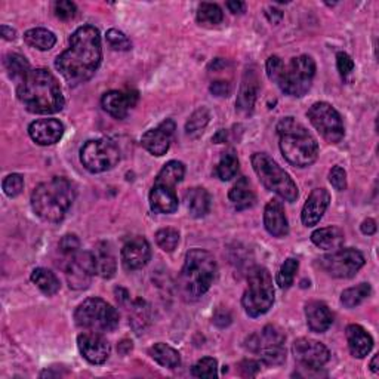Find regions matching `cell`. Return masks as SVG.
I'll return each instance as SVG.
<instances>
[{"mask_svg": "<svg viewBox=\"0 0 379 379\" xmlns=\"http://www.w3.org/2000/svg\"><path fill=\"white\" fill-rule=\"evenodd\" d=\"M102 47L98 29L79 27L70 38L68 49L58 55L55 67L70 85H79L93 77L101 64Z\"/></svg>", "mask_w": 379, "mask_h": 379, "instance_id": "6da1fadb", "label": "cell"}, {"mask_svg": "<svg viewBox=\"0 0 379 379\" xmlns=\"http://www.w3.org/2000/svg\"><path fill=\"white\" fill-rule=\"evenodd\" d=\"M17 97L34 114H55L61 111L65 104L58 80L46 68L31 70L20 82Z\"/></svg>", "mask_w": 379, "mask_h": 379, "instance_id": "7a4b0ae2", "label": "cell"}, {"mask_svg": "<svg viewBox=\"0 0 379 379\" xmlns=\"http://www.w3.org/2000/svg\"><path fill=\"white\" fill-rule=\"evenodd\" d=\"M75 187L65 178H54L34 188L31 208L36 215L47 222H61L73 205Z\"/></svg>", "mask_w": 379, "mask_h": 379, "instance_id": "3957f363", "label": "cell"}, {"mask_svg": "<svg viewBox=\"0 0 379 379\" xmlns=\"http://www.w3.org/2000/svg\"><path fill=\"white\" fill-rule=\"evenodd\" d=\"M283 157L295 168H307L318 157V144L308 130L293 117H284L277 125Z\"/></svg>", "mask_w": 379, "mask_h": 379, "instance_id": "277c9868", "label": "cell"}, {"mask_svg": "<svg viewBox=\"0 0 379 379\" xmlns=\"http://www.w3.org/2000/svg\"><path fill=\"white\" fill-rule=\"evenodd\" d=\"M217 276V261L203 249H192L187 252L181 270L180 284L183 293L188 298L197 300L212 286Z\"/></svg>", "mask_w": 379, "mask_h": 379, "instance_id": "5b68a950", "label": "cell"}, {"mask_svg": "<svg viewBox=\"0 0 379 379\" xmlns=\"http://www.w3.org/2000/svg\"><path fill=\"white\" fill-rule=\"evenodd\" d=\"M274 304V286L270 271L255 267L247 274V289L243 293L242 305L249 317L265 314Z\"/></svg>", "mask_w": 379, "mask_h": 379, "instance_id": "8992f818", "label": "cell"}, {"mask_svg": "<svg viewBox=\"0 0 379 379\" xmlns=\"http://www.w3.org/2000/svg\"><path fill=\"white\" fill-rule=\"evenodd\" d=\"M254 171L259 181L268 190L276 193L283 200L295 201L298 199V187L291 178V175L281 169L277 162L272 160L265 153H255L252 156Z\"/></svg>", "mask_w": 379, "mask_h": 379, "instance_id": "52a82bcc", "label": "cell"}, {"mask_svg": "<svg viewBox=\"0 0 379 379\" xmlns=\"http://www.w3.org/2000/svg\"><path fill=\"white\" fill-rule=\"evenodd\" d=\"M316 76V63L311 56L300 55L292 58L291 63L284 64L281 76L277 82L281 92L289 97L301 98L310 91Z\"/></svg>", "mask_w": 379, "mask_h": 379, "instance_id": "ba28073f", "label": "cell"}, {"mask_svg": "<svg viewBox=\"0 0 379 379\" xmlns=\"http://www.w3.org/2000/svg\"><path fill=\"white\" fill-rule=\"evenodd\" d=\"M79 327L92 332H113L118 326V313L101 298H88L75 311Z\"/></svg>", "mask_w": 379, "mask_h": 379, "instance_id": "9c48e42d", "label": "cell"}, {"mask_svg": "<svg viewBox=\"0 0 379 379\" xmlns=\"http://www.w3.org/2000/svg\"><path fill=\"white\" fill-rule=\"evenodd\" d=\"M284 339L286 337L277 326L268 325L261 330V334H254L247 338L246 348L259 354L265 364L277 366L286 360Z\"/></svg>", "mask_w": 379, "mask_h": 379, "instance_id": "30bf717a", "label": "cell"}, {"mask_svg": "<svg viewBox=\"0 0 379 379\" xmlns=\"http://www.w3.org/2000/svg\"><path fill=\"white\" fill-rule=\"evenodd\" d=\"M80 162L92 173L107 172L121 162V151L110 139H92L82 147Z\"/></svg>", "mask_w": 379, "mask_h": 379, "instance_id": "8fae6325", "label": "cell"}, {"mask_svg": "<svg viewBox=\"0 0 379 379\" xmlns=\"http://www.w3.org/2000/svg\"><path fill=\"white\" fill-rule=\"evenodd\" d=\"M317 132L330 144H338L346 137L341 114L329 102H316L307 113Z\"/></svg>", "mask_w": 379, "mask_h": 379, "instance_id": "7c38bea8", "label": "cell"}, {"mask_svg": "<svg viewBox=\"0 0 379 379\" xmlns=\"http://www.w3.org/2000/svg\"><path fill=\"white\" fill-rule=\"evenodd\" d=\"M320 265L332 277L351 279L364 265V256L355 249H337L320 258Z\"/></svg>", "mask_w": 379, "mask_h": 379, "instance_id": "4fadbf2b", "label": "cell"}, {"mask_svg": "<svg viewBox=\"0 0 379 379\" xmlns=\"http://www.w3.org/2000/svg\"><path fill=\"white\" fill-rule=\"evenodd\" d=\"M68 263L65 265V277L70 289L83 291L86 289L92 276L97 274L95 271V259L92 252H77L68 256Z\"/></svg>", "mask_w": 379, "mask_h": 379, "instance_id": "5bb4252c", "label": "cell"}, {"mask_svg": "<svg viewBox=\"0 0 379 379\" xmlns=\"http://www.w3.org/2000/svg\"><path fill=\"white\" fill-rule=\"evenodd\" d=\"M292 353L295 360L308 369H320L330 359V353L322 342L308 338L296 339L292 346Z\"/></svg>", "mask_w": 379, "mask_h": 379, "instance_id": "9a60e30c", "label": "cell"}, {"mask_svg": "<svg viewBox=\"0 0 379 379\" xmlns=\"http://www.w3.org/2000/svg\"><path fill=\"white\" fill-rule=\"evenodd\" d=\"M77 347L83 359L92 364H102L110 357V343L100 332H83L77 338Z\"/></svg>", "mask_w": 379, "mask_h": 379, "instance_id": "2e32d148", "label": "cell"}, {"mask_svg": "<svg viewBox=\"0 0 379 379\" xmlns=\"http://www.w3.org/2000/svg\"><path fill=\"white\" fill-rule=\"evenodd\" d=\"M173 132H175V123L173 121H171V118H168V121L162 122L157 127L147 130V132L141 138V144L148 153H151L153 156L160 157L163 156V154L168 153Z\"/></svg>", "mask_w": 379, "mask_h": 379, "instance_id": "e0dca14e", "label": "cell"}, {"mask_svg": "<svg viewBox=\"0 0 379 379\" xmlns=\"http://www.w3.org/2000/svg\"><path fill=\"white\" fill-rule=\"evenodd\" d=\"M138 102V92L129 91V92H121V91H110L102 95L101 105L102 109L113 116L114 118L122 121L129 113L130 109H134L135 104Z\"/></svg>", "mask_w": 379, "mask_h": 379, "instance_id": "ac0fdd59", "label": "cell"}, {"mask_svg": "<svg viewBox=\"0 0 379 379\" xmlns=\"http://www.w3.org/2000/svg\"><path fill=\"white\" fill-rule=\"evenodd\" d=\"M30 138L39 146H52L63 138L64 125L56 118H40L29 126Z\"/></svg>", "mask_w": 379, "mask_h": 379, "instance_id": "d6986e66", "label": "cell"}, {"mask_svg": "<svg viewBox=\"0 0 379 379\" xmlns=\"http://www.w3.org/2000/svg\"><path fill=\"white\" fill-rule=\"evenodd\" d=\"M330 205V194L326 188H316L308 196L302 208L301 219L305 227H314V225L323 218L326 209Z\"/></svg>", "mask_w": 379, "mask_h": 379, "instance_id": "ffe728a7", "label": "cell"}, {"mask_svg": "<svg viewBox=\"0 0 379 379\" xmlns=\"http://www.w3.org/2000/svg\"><path fill=\"white\" fill-rule=\"evenodd\" d=\"M151 258L150 243L144 237L137 235L134 239L126 242L122 249V261L127 270H138L148 264Z\"/></svg>", "mask_w": 379, "mask_h": 379, "instance_id": "44dd1931", "label": "cell"}, {"mask_svg": "<svg viewBox=\"0 0 379 379\" xmlns=\"http://www.w3.org/2000/svg\"><path fill=\"white\" fill-rule=\"evenodd\" d=\"M259 91V80L255 68H247L242 79L239 95H237L235 107L243 114H251L254 111L255 101Z\"/></svg>", "mask_w": 379, "mask_h": 379, "instance_id": "7402d4cb", "label": "cell"}, {"mask_svg": "<svg viewBox=\"0 0 379 379\" xmlns=\"http://www.w3.org/2000/svg\"><path fill=\"white\" fill-rule=\"evenodd\" d=\"M265 230L274 237H286L289 234V222L283 205L279 200H270L264 210Z\"/></svg>", "mask_w": 379, "mask_h": 379, "instance_id": "603a6c76", "label": "cell"}, {"mask_svg": "<svg viewBox=\"0 0 379 379\" xmlns=\"http://www.w3.org/2000/svg\"><path fill=\"white\" fill-rule=\"evenodd\" d=\"M305 317L308 327L316 334H323L334 323L329 307L320 301H311L305 305Z\"/></svg>", "mask_w": 379, "mask_h": 379, "instance_id": "cb8c5ba5", "label": "cell"}, {"mask_svg": "<svg viewBox=\"0 0 379 379\" xmlns=\"http://www.w3.org/2000/svg\"><path fill=\"white\" fill-rule=\"evenodd\" d=\"M150 206L157 213H173L178 209L175 188L154 184L150 192Z\"/></svg>", "mask_w": 379, "mask_h": 379, "instance_id": "d4e9b609", "label": "cell"}, {"mask_svg": "<svg viewBox=\"0 0 379 379\" xmlns=\"http://www.w3.org/2000/svg\"><path fill=\"white\" fill-rule=\"evenodd\" d=\"M348 348L355 359H364L373 347V339L360 325H350L347 327Z\"/></svg>", "mask_w": 379, "mask_h": 379, "instance_id": "484cf974", "label": "cell"}, {"mask_svg": "<svg viewBox=\"0 0 379 379\" xmlns=\"http://www.w3.org/2000/svg\"><path fill=\"white\" fill-rule=\"evenodd\" d=\"M185 205L190 215L194 218L205 217L210 209V196L205 188L194 187L185 193Z\"/></svg>", "mask_w": 379, "mask_h": 379, "instance_id": "4316f807", "label": "cell"}, {"mask_svg": "<svg viewBox=\"0 0 379 379\" xmlns=\"http://www.w3.org/2000/svg\"><path fill=\"white\" fill-rule=\"evenodd\" d=\"M343 231L339 227H325V229H318L311 234V242L320 247L325 249V251H337V249H341L343 245Z\"/></svg>", "mask_w": 379, "mask_h": 379, "instance_id": "83f0119b", "label": "cell"}, {"mask_svg": "<svg viewBox=\"0 0 379 379\" xmlns=\"http://www.w3.org/2000/svg\"><path fill=\"white\" fill-rule=\"evenodd\" d=\"M95 259V271L102 279H111L116 272V258L109 245L101 243L92 252Z\"/></svg>", "mask_w": 379, "mask_h": 379, "instance_id": "f1b7e54d", "label": "cell"}, {"mask_svg": "<svg viewBox=\"0 0 379 379\" xmlns=\"http://www.w3.org/2000/svg\"><path fill=\"white\" fill-rule=\"evenodd\" d=\"M229 199L231 203L235 206V209L243 210L254 206L255 203V194L251 188V183L246 178H240L239 181L234 184V187L230 190Z\"/></svg>", "mask_w": 379, "mask_h": 379, "instance_id": "f546056e", "label": "cell"}, {"mask_svg": "<svg viewBox=\"0 0 379 379\" xmlns=\"http://www.w3.org/2000/svg\"><path fill=\"white\" fill-rule=\"evenodd\" d=\"M148 354L154 362H157L160 366L168 367V369H175L181 364V355L175 348L169 347L168 343H154V346L148 350Z\"/></svg>", "mask_w": 379, "mask_h": 379, "instance_id": "4dcf8cb0", "label": "cell"}, {"mask_svg": "<svg viewBox=\"0 0 379 379\" xmlns=\"http://www.w3.org/2000/svg\"><path fill=\"white\" fill-rule=\"evenodd\" d=\"M24 42L39 51H49L56 43V36L46 29H31L24 33Z\"/></svg>", "mask_w": 379, "mask_h": 379, "instance_id": "1f68e13d", "label": "cell"}, {"mask_svg": "<svg viewBox=\"0 0 379 379\" xmlns=\"http://www.w3.org/2000/svg\"><path fill=\"white\" fill-rule=\"evenodd\" d=\"M184 175H185L184 163L178 162V160H171L163 166L162 171L159 172V175L156 178V183L154 184H160V185L175 188L176 184H180L183 181Z\"/></svg>", "mask_w": 379, "mask_h": 379, "instance_id": "d6a6232c", "label": "cell"}, {"mask_svg": "<svg viewBox=\"0 0 379 379\" xmlns=\"http://www.w3.org/2000/svg\"><path fill=\"white\" fill-rule=\"evenodd\" d=\"M31 281L46 296L55 295L59 291V288H61V284H59L58 277L54 274V272L51 270H47V268H36V270H33V272H31Z\"/></svg>", "mask_w": 379, "mask_h": 379, "instance_id": "836d02e7", "label": "cell"}, {"mask_svg": "<svg viewBox=\"0 0 379 379\" xmlns=\"http://www.w3.org/2000/svg\"><path fill=\"white\" fill-rule=\"evenodd\" d=\"M5 67L8 70L9 76L20 82L31 71L26 56H22L20 54H8L5 58Z\"/></svg>", "mask_w": 379, "mask_h": 379, "instance_id": "e575fe53", "label": "cell"}, {"mask_svg": "<svg viewBox=\"0 0 379 379\" xmlns=\"http://www.w3.org/2000/svg\"><path fill=\"white\" fill-rule=\"evenodd\" d=\"M372 288L369 283H362L359 286L346 289L341 295V302L346 308H354L360 305L371 295Z\"/></svg>", "mask_w": 379, "mask_h": 379, "instance_id": "d590c367", "label": "cell"}, {"mask_svg": "<svg viewBox=\"0 0 379 379\" xmlns=\"http://www.w3.org/2000/svg\"><path fill=\"white\" fill-rule=\"evenodd\" d=\"M209 118H210V114L209 111L205 109V107H201V109L196 110L192 116H190L188 122L185 125V132L187 135L193 137V138H197L199 135L203 134L205 127L208 126L209 123Z\"/></svg>", "mask_w": 379, "mask_h": 379, "instance_id": "8d00e7d4", "label": "cell"}, {"mask_svg": "<svg viewBox=\"0 0 379 379\" xmlns=\"http://www.w3.org/2000/svg\"><path fill=\"white\" fill-rule=\"evenodd\" d=\"M239 172V159L233 151L224 153L217 166V175L221 181H230Z\"/></svg>", "mask_w": 379, "mask_h": 379, "instance_id": "74e56055", "label": "cell"}, {"mask_svg": "<svg viewBox=\"0 0 379 379\" xmlns=\"http://www.w3.org/2000/svg\"><path fill=\"white\" fill-rule=\"evenodd\" d=\"M222 9L217 3H200L197 8V21L205 26H218L222 21Z\"/></svg>", "mask_w": 379, "mask_h": 379, "instance_id": "f35d334b", "label": "cell"}, {"mask_svg": "<svg viewBox=\"0 0 379 379\" xmlns=\"http://www.w3.org/2000/svg\"><path fill=\"white\" fill-rule=\"evenodd\" d=\"M298 267H300L298 259L288 258L286 261H284L283 265L280 267L279 274H277V284L281 289H288L292 286L296 271H298Z\"/></svg>", "mask_w": 379, "mask_h": 379, "instance_id": "ab89813d", "label": "cell"}, {"mask_svg": "<svg viewBox=\"0 0 379 379\" xmlns=\"http://www.w3.org/2000/svg\"><path fill=\"white\" fill-rule=\"evenodd\" d=\"M156 242L164 252H173L180 243V233L175 229H162L156 233Z\"/></svg>", "mask_w": 379, "mask_h": 379, "instance_id": "60d3db41", "label": "cell"}, {"mask_svg": "<svg viewBox=\"0 0 379 379\" xmlns=\"http://www.w3.org/2000/svg\"><path fill=\"white\" fill-rule=\"evenodd\" d=\"M193 376L196 378H217L218 376V362L212 357H205L199 360L192 369Z\"/></svg>", "mask_w": 379, "mask_h": 379, "instance_id": "b9f144b4", "label": "cell"}, {"mask_svg": "<svg viewBox=\"0 0 379 379\" xmlns=\"http://www.w3.org/2000/svg\"><path fill=\"white\" fill-rule=\"evenodd\" d=\"M107 42L116 51H129L132 47V43L127 39V36L123 31L116 29L107 31Z\"/></svg>", "mask_w": 379, "mask_h": 379, "instance_id": "7bdbcfd3", "label": "cell"}, {"mask_svg": "<svg viewBox=\"0 0 379 379\" xmlns=\"http://www.w3.org/2000/svg\"><path fill=\"white\" fill-rule=\"evenodd\" d=\"M24 188V178L20 173H10L3 181V192L8 197H17Z\"/></svg>", "mask_w": 379, "mask_h": 379, "instance_id": "ee69618b", "label": "cell"}, {"mask_svg": "<svg viewBox=\"0 0 379 379\" xmlns=\"http://www.w3.org/2000/svg\"><path fill=\"white\" fill-rule=\"evenodd\" d=\"M54 12L55 17L63 20V21H68L73 20L76 17L77 8L73 2H68V0H59V2L54 3Z\"/></svg>", "mask_w": 379, "mask_h": 379, "instance_id": "f6af8a7d", "label": "cell"}, {"mask_svg": "<svg viewBox=\"0 0 379 379\" xmlns=\"http://www.w3.org/2000/svg\"><path fill=\"white\" fill-rule=\"evenodd\" d=\"M329 181L338 192H343L347 188V172L342 166H334L329 172Z\"/></svg>", "mask_w": 379, "mask_h": 379, "instance_id": "bcb514c9", "label": "cell"}, {"mask_svg": "<svg viewBox=\"0 0 379 379\" xmlns=\"http://www.w3.org/2000/svg\"><path fill=\"white\" fill-rule=\"evenodd\" d=\"M283 67H284V64H283V61H281V59L279 56H276V55L270 56L267 59V64H265V70H267L268 79L277 83L279 79H280V76H281Z\"/></svg>", "mask_w": 379, "mask_h": 379, "instance_id": "7dc6e473", "label": "cell"}, {"mask_svg": "<svg viewBox=\"0 0 379 379\" xmlns=\"http://www.w3.org/2000/svg\"><path fill=\"white\" fill-rule=\"evenodd\" d=\"M79 247H80V242L75 234H67L63 237L61 242H59V249H61V252L67 256L77 254Z\"/></svg>", "mask_w": 379, "mask_h": 379, "instance_id": "c3c4849f", "label": "cell"}, {"mask_svg": "<svg viewBox=\"0 0 379 379\" xmlns=\"http://www.w3.org/2000/svg\"><path fill=\"white\" fill-rule=\"evenodd\" d=\"M337 67H338V71L339 75L342 77H347L353 73L354 70V61L351 59V56L346 52H339L337 55Z\"/></svg>", "mask_w": 379, "mask_h": 379, "instance_id": "681fc988", "label": "cell"}, {"mask_svg": "<svg viewBox=\"0 0 379 379\" xmlns=\"http://www.w3.org/2000/svg\"><path fill=\"white\" fill-rule=\"evenodd\" d=\"M210 92L215 95V97H229L230 92H231L230 82H225V80L212 82Z\"/></svg>", "mask_w": 379, "mask_h": 379, "instance_id": "f907efd6", "label": "cell"}, {"mask_svg": "<svg viewBox=\"0 0 379 379\" xmlns=\"http://www.w3.org/2000/svg\"><path fill=\"white\" fill-rule=\"evenodd\" d=\"M239 367H240L242 376L252 378V376H255L259 372L261 364L258 362H255V360H243Z\"/></svg>", "mask_w": 379, "mask_h": 379, "instance_id": "816d5d0a", "label": "cell"}, {"mask_svg": "<svg viewBox=\"0 0 379 379\" xmlns=\"http://www.w3.org/2000/svg\"><path fill=\"white\" fill-rule=\"evenodd\" d=\"M213 323H215V325L219 326V327L229 326V325L231 323V316L229 314V311L218 310V311L215 313V316H213Z\"/></svg>", "mask_w": 379, "mask_h": 379, "instance_id": "f5cc1de1", "label": "cell"}, {"mask_svg": "<svg viewBox=\"0 0 379 379\" xmlns=\"http://www.w3.org/2000/svg\"><path fill=\"white\" fill-rule=\"evenodd\" d=\"M265 15H267L270 22L279 24L281 21V18H283V12L280 9H276V8H268L267 12H265Z\"/></svg>", "mask_w": 379, "mask_h": 379, "instance_id": "db71d44e", "label": "cell"}, {"mask_svg": "<svg viewBox=\"0 0 379 379\" xmlns=\"http://www.w3.org/2000/svg\"><path fill=\"white\" fill-rule=\"evenodd\" d=\"M362 231H363V234H367V235L375 234V231H376V222L372 218L364 219L363 224H362Z\"/></svg>", "mask_w": 379, "mask_h": 379, "instance_id": "11a10c76", "label": "cell"}, {"mask_svg": "<svg viewBox=\"0 0 379 379\" xmlns=\"http://www.w3.org/2000/svg\"><path fill=\"white\" fill-rule=\"evenodd\" d=\"M0 34H2V38L5 40H15V36H17L15 30L12 27H8V26L0 27Z\"/></svg>", "mask_w": 379, "mask_h": 379, "instance_id": "9f6ffc18", "label": "cell"}, {"mask_svg": "<svg viewBox=\"0 0 379 379\" xmlns=\"http://www.w3.org/2000/svg\"><path fill=\"white\" fill-rule=\"evenodd\" d=\"M227 8L230 9V12H233V14H242L245 10V3L234 0V2H227Z\"/></svg>", "mask_w": 379, "mask_h": 379, "instance_id": "6f0895ef", "label": "cell"}, {"mask_svg": "<svg viewBox=\"0 0 379 379\" xmlns=\"http://www.w3.org/2000/svg\"><path fill=\"white\" fill-rule=\"evenodd\" d=\"M225 138H227V134H225V130H219V132L213 137V142H217V144H221V142H225Z\"/></svg>", "mask_w": 379, "mask_h": 379, "instance_id": "680465c9", "label": "cell"}, {"mask_svg": "<svg viewBox=\"0 0 379 379\" xmlns=\"http://www.w3.org/2000/svg\"><path fill=\"white\" fill-rule=\"evenodd\" d=\"M371 369H372V372L378 373V355H373V359L371 362Z\"/></svg>", "mask_w": 379, "mask_h": 379, "instance_id": "91938a15", "label": "cell"}]
</instances>
